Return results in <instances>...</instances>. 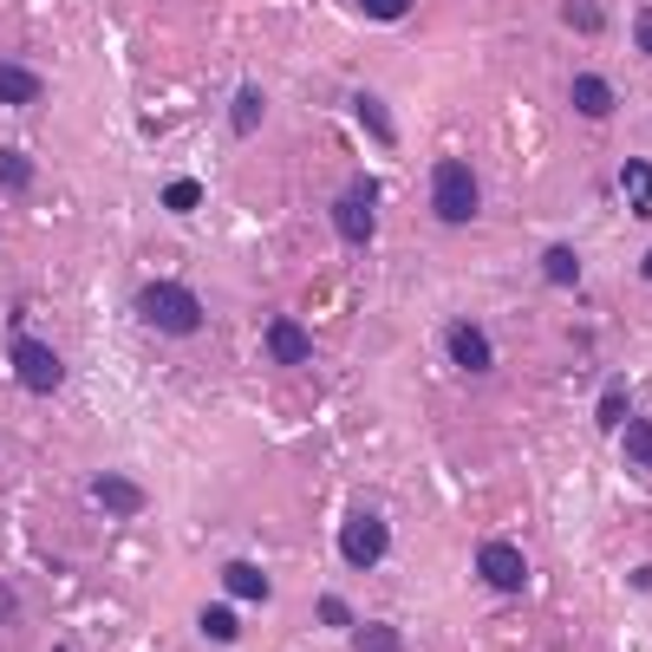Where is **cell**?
<instances>
[{"mask_svg":"<svg viewBox=\"0 0 652 652\" xmlns=\"http://www.w3.org/2000/svg\"><path fill=\"white\" fill-rule=\"evenodd\" d=\"M137 320L157 327V333H170V340H189V333L202 327V300H196L183 281H150V287L137 294Z\"/></svg>","mask_w":652,"mask_h":652,"instance_id":"cell-1","label":"cell"},{"mask_svg":"<svg viewBox=\"0 0 652 652\" xmlns=\"http://www.w3.org/2000/svg\"><path fill=\"white\" fill-rule=\"evenodd\" d=\"M477 202H483V189H477L470 163H464V157H438V170H431V209H438L444 222H470Z\"/></svg>","mask_w":652,"mask_h":652,"instance_id":"cell-2","label":"cell"},{"mask_svg":"<svg viewBox=\"0 0 652 652\" xmlns=\"http://www.w3.org/2000/svg\"><path fill=\"white\" fill-rule=\"evenodd\" d=\"M385 549H392V536H385V522H379L372 509H353V516L340 522V555H346V568H379Z\"/></svg>","mask_w":652,"mask_h":652,"instance_id":"cell-3","label":"cell"},{"mask_svg":"<svg viewBox=\"0 0 652 652\" xmlns=\"http://www.w3.org/2000/svg\"><path fill=\"white\" fill-rule=\"evenodd\" d=\"M13 379L26 385V392H59L65 385V359L46 346V340H13Z\"/></svg>","mask_w":652,"mask_h":652,"instance_id":"cell-4","label":"cell"},{"mask_svg":"<svg viewBox=\"0 0 652 652\" xmlns=\"http://www.w3.org/2000/svg\"><path fill=\"white\" fill-rule=\"evenodd\" d=\"M477 575H483L496 594H522V588H529V562H522L516 542H483V549H477Z\"/></svg>","mask_w":652,"mask_h":652,"instance_id":"cell-5","label":"cell"},{"mask_svg":"<svg viewBox=\"0 0 652 652\" xmlns=\"http://www.w3.org/2000/svg\"><path fill=\"white\" fill-rule=\"evenodd\" d=\"M372 202H379V196H366V189H346V196L333 202V229H340V242H353V248L372 242V229H379V222H372Z\"/></svg>","mask_w":652,"mask_h":652,"instance_id":"cell-6","label":"cell"},{"mask_svg":"<svg viewBox=\"0 0 652 652\" xmlns=\"http://www.w3.org/2000/svg\"><path fill=\"white\" fill-rule=\"evenodd\" d=\"M268 359H274V366H307V359H313V333H307L300 320H287V313L268 320Z\"/></svg>","mask_w":652,"mask_h":652,"instance_id":"cell-7","label":"cell"},{"mask_svg":"<svg viewBox=\"0 0 652 652\" xmlns=\"http://www.w3.org/2000/svg\"><path fill=\"white\" fill-rule=\"evenodd\" d=\"M91 496H98V509H111V516H144V490L131 483V477H118V470H104V477H91Z\"/></svg>","mask_w":652,"mask_h":652,"instance_id":"cell-8","label":"cell"},{"mask_svg":"<svg viewBox=\"0 0 652 652\" xmlns=\"http://www.w3.org/2000/svg\"><path fill=\"white\" fill-rule=\"evenodd\" d=\"M451 359H457L464 372H490V366H496L490 333H483V327H470V320H457V327H451Z\"/></svg>","mask_w":652,"mask_h":652,"instance_id":"cell-9","label":"cell"},{"mask_svg":"<svg viewBox=\"0 0 652 652\" xmlns=\"http://www.w3.org/2000/svg\"><path fill=\"white\" fill-rule=\"evenodd\" d=\"M568 98H575V111H581V118H607V111H614V85H607L601 72H575Z\"/></svg>","mask_w":652,"mask_h":652,"instance_id":"cell-10","label":"cell"},{"mask_svg":"<svg viewBox=\"0 0 652 652\" xmlns=\"http://www.w3.org/2000/svg\"><path fill=\"white\" fill-rule=\"evenodd\" d=\"M39 72H26V65H7L0 59V104H39Z\"/></svg>","mask_w":652,"mask_h":652,"instance_id":"cell-11","label":"cell"},{"mask_svg":"<svg viewBox=\"0 0 652 652\" xmlns=\"http://www.w3.org/2000/svg\"><path fill=\"white\" fill-rule=\"evenodd\" d=\"M353 118H359V124H366V131H372V137H379L385 150L398 144V124H392V111H385V104H379L372 91H359V98H353Z\"/></svg>","mask_w":652,"mask_h":652,"instance_id":"cell-12","label":"cell"},{"mask_svg":"<svg viewBox=\"0 0 652 652\" xmlns=\"http://www.w3.org/2000/svg\"><path fill=\"white\" fill-rule=\"evenodd\" d=\"M222 588H229L235 601H268V575H261L255 562H229V568H222Z\"/></svg>","mask_w":652,"mask_h":652,"instance_id":"cell-13","label":"cell"},{"mask_svg":"<svg viewBox=\"0 0 652 652\" xmlns=\"http://www.w3.org/2000/svg\"><path fill=\"white\" fill-rule=\"evenodd\" d=\"M261 111H268V91H261V85H242V91H235V111H229V124H235V137H255V124H261Z\"/></svg>","mask_w":652,"mask_h":652,"instance_id":"cell-14","label":"cell"},{"mask_svg":"<svg viewBox=\"0 0 652 652\" xmlns=\"http://www.w3.org/2000/svg\"><path fill=\"white\" fill-rule=\"evenodd\" d=\"M620 189L633 196V216H652V170L640 163V157H627V163H620Z\"/></svg>","mask_w":652,"mask_h":652,"instance_id":"cell-15","label":"cell"},{"mask_svg":"<svg viewBox=\"0 0 652 652\" xmlns=\"http://www.w3.org/2000/svg\"><path fill=\"white\" fill-rule=\"evenodd\" d=\"M620 444H627V464H633V470H652V418H627V425H620Z\"/></svg>","mask_w":652,"mask_h":652,"instance_id":"cell-16","label":"cell"},{"mask_svg":"<svg viewBox=\"0 0 652 652\" xmlns=\"http://www.w3.org/2000/svg\"><path fill=\"white\" fill-rule=\"evenodd\" d=\"M542 274H549L555 287H575V281H581V255H575L568 242H555V248L542 255Z\"/></svg>","mask_w":652,"mask_h":652,"instance_id":"cell-17","label":"cell"},{"mask_svg":"<svg viewBox=\"0 0 652 652\" xmlns=\"http://www.w3.org/2000/svg\"><path fill=\"white\" fill-rule=\"evenodd\" d=\"M202 640H216V647H235V640H242V620H235V607H202Z\"/></svg>","mask_w":652,"mask_h":652,"instance_id":"cell-18","label":"cell"},{"mask_svg":"<svg viewBox=\"0 0 652 652\" xmlns=\"http://www.w3.org/2000/svg\"><path fill=\"white\" fill-rule=\"evenodd\" d=\"M0 189H33V157L26 150H0Z\"/></svg>","mask_w":652,"mask_h":652,"instance_id":"cell-19","label":"cell"},{"mask_svg":"<svg viewBox=\"0 0 652 652\" xmlns=\"http://www.w3.org/2000/svg\"><path fill=\"white\" fill-rule=\"evenodd\" d=\"M353 647H359V652H405V633H398V627H385V620H366Z\"/></svg>","mask_w":652,"mask_h":652,"instance_id":"cell-20","label":"cell"},{"mask_svg":"<svg viewBox=\"0 0 652 652\" xmlns=\"http://www.w3.org/2000/svg\"><path fill=\"white\" fill-rule=\"evenodd\" d=\"M196 202H202V183H196V176H176V183L163 189V209H170V216H189Z\"/></svg>","mask_w":652,"mask_h":652,"instance_id":"cell-21","label":"cell"},{"mask_svg":"<svg viewBox=\"0 0 652 652\" xmlns=\"http://www.w3.org/2000/svg\"><path fill=\"white\" fill-rule=\"evenodd\" d=\"M594 418H601V431H620L627 425V385H607L601 405H594Z\"/></svg>","mask_w":652,"mask_h":652,"instance_id":"cell-22","label":"cell"},{"mask_svg":"<svg viewBox=\"0 0 652 652\" xmlns=\"http://www.w3.org/2000/svg\"><path fill=\"white\" fill-rule=\"evenodd\" d=\"M562 20H568L575 33H601V7H594V0H568V7H562Z\"/></svg>","mask_w":652,"mask_h":652,"instance_id":"cell-23","label":"cell"},{"mask_svg":"<svg viewBox=\"0 0 652 652\" xmlns=\"http://www.w3.org/2000/svg\"><path fill=\"white\" fill-rule=\"evenodd\" d=\"M359 13H372V20H405L411 0H359Z\"/></svg>","mask_w":652,"mask_h":652,"instance_id":"cell-24","label":"cell"},{"mask_svg":"<svg viewBox=\"0 0 652 652\" xmlns=\"http://www.w3.org/2000/svg\"><path fill=\"white\" fill-rule=\"evenodd\" d=\"M320 620H327V627H353V607H346L340 594H327V601H320Z\"/></svg>","mask_w":652,"mask_h":652,"instance_id":"cell-25","label":"cell"},{"mask_svg":"<svg viewBox=\"0 0 652 652\" xmlns=\"http://www.w3.org/2000/svg\"><path fill=\"white\" fill-rule=\"evenodd\" d=\"M633 33H640V52H652V7H640V20H633Z\"/></svg>","mask_w":652,"mask_h":652,"instance_id":"cell-26","label":"cell"},{"mask_svg":"<svg viewBox=\"0 0 652 652\" xmlns=\"http://www.w3.org/2000/svg\"><path fill=\"white\" fill-rule=\"evenodd\" d=\"M0 614H13V594H7V588H0Z\"/></svg>","mask_w":652,"mask_h":652,"instance_id":"cell-27","label":"cell"},{"mask_svg":"<svg viewBox=\"0 0 652 652\" xmlns=\"http://www.w3.org/2000/svg\"><path fill=\"white\" fill-rule=\"evenodd\" d=\"M640 274H647V281H652V248H647V261H640Z\"/></svg>","mask_w":652,"mask_h":652,"instance_id":"cell-28","label":"cell"}]
</instances>
